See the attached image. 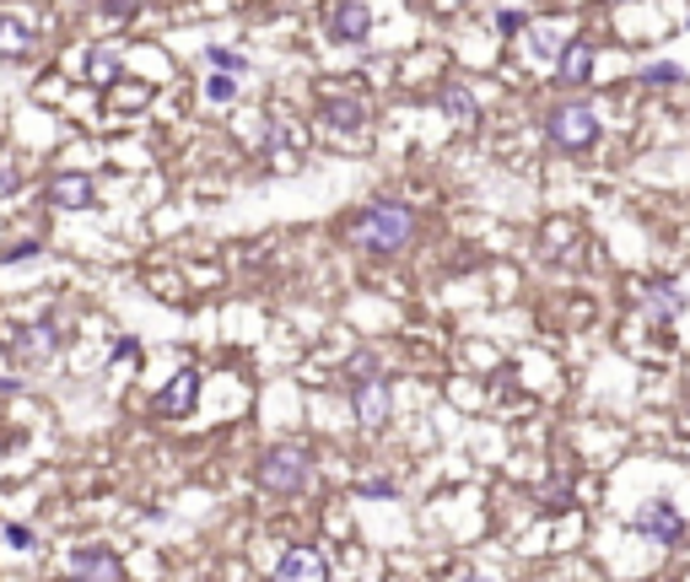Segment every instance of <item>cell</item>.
<instances>
[{"mask_svg":"<svg viewBox=\"0 0 690 582\" xmlns=\"http://www.w3.org/2000/svg\"><path fill=\"white\" fill-rule=\"evenodd\" d=\"M415 211L405 200H367L351 222H346V243L362 249V254H405L415 243Z\"/></svg>","mask_w":690,"mask_h":582,"instance_id":"1","label":"cell"},{"mask_svg":"<svg viewBox=\"0 0 690 582\" xmlns=\"http://www.w3.org/2000/svg\"><path fill=\"white\" fill-rule=\"evenodd\" d=\"M313 480H318V458L308 442L280 436L271 447H260V458H254V485L265 496H302V491H313Z\"/></svg>","mask_w":690,"mask_h":582,"instance_id":"2","label":"cell"},{"mask_svg":"<svg viewBox=\"0 0 690 582\" xmlns=\"http://www.w3.org/2000/svg\"><path fill=\"white\" fill-rule=\"evenodd\" d=\"M0 334H5V351L11 356H22V362H49L71 334H65V324H60V313H43V318H33V324H16V318H5L0 324Z\"/></svg>","mask_w":690,"mask_h":582,"instance_id":"3","label":"cell"},{"mask_svg":"<svg viewBox=\"0 0 690 582\" xmlns=\"http://www.w3.org/2000/svg\"><path fill=\"white\" fill-rule=\"evenodd\" d=\"M545 136L561 151H588V146H599L604 125H599V114L588 103H555L551 114H545Z\"/></svg>","mask_w":690,"mask_h":582,"instance_id":"4","label":"cell"},{"mask_svg":"<svg viewBox=\"0 0 690 582\" xmlns=\"http://www.w3.org/2000/svg\"><path fill=\"white\" fill-rule=\"evenodd\" d=\"M346 400H351V416L362 432H384L389 416H394V383L378 372V378H362V383H346Z\"/></svg>","mask_w":690,"mask_h":582,"instance_id":"5","label":"cell"},{"mask_svg":"<svg viewBox=\"0 0 690 582\" xmlns=\"http://www.w3.org/2000/svg\"><path fill=\"white\" fill-rule=\"evenodd\" d=\"M200 367H178L162 389H156V400H151V416L156 421H189L195 416V405H200Z\"/></svg>","mask_w":690,"mask_h":582,"instance_id":"6","label":"cell"},{"mask_svg":"<svg viewBox=\"0 0 690 582\" xmlns=\"http://www.w3.org/2000/svg\"><path fill=\"white\" fill-rule=\"evenodd\" d=\"M631 534H642V540H653V545H675V540H686V518H680L669 502H642V507L631 513Z\"/></svg>","mask_w":690,"mask_h":582,"instance_id":"7","label":"cell"},{"mask_svg":"<svg viewBox=\"0 0 690 582\" xmlns=\"http://www.w3.org/2000/svg\"><path fill=\"white\" fill-rule=\"evenodd\" d=\"M43 205H54V211L76 216V211L98 205V184H92L87 173H54V178L43 184Z\"/></svg>","mask_w":690,"mask_h":582,"instance_id":"8","label":"cell"},{"mask_svg":"<svg viewBox=\"0 0 690 582\" xmlns=\"http://www.w3.org/2000/svg\"><path fill=\"white\" fill-rule=\"evenodd\" d=\"M71 572H76V582H125V561L109 545H76Z\"/></svg>","mask_w":690,"mask_h":582,"instance_id":"9","label":"cell"},{"mask_svg":"<svg viewBox=\"0 0 690 582\" xmlns=\"http://www.w3.org/2000/svg\"><path fill=\"white\" fill-rule=\"evenodd\" d=\"M271 582H329V561L318 545H291V551H280Z\"/></svg>","mask_w":690,"mask_h":582,"instance_id":"10","label":"cell"},{"mask_svg":"<svg viewBox=\"0 0 690 582\" xmlns=\"http://www.w3.org/2000/svg\"><path fill=\"white\" fill-rule=\"evenodd\" d=\"M329 38L346 43V49H362L373 38V5L367 0H340L335 16H329Z\"/></svg>","mask_w":690,"mask_h":582,"instance_id":"11","label":"cell"},{"mask_svg":"<svg viewBox=\"0 0 690 582\" xmlns=\"http://www.w3.org/2000/svg\"><path fill=\"white\" fill-rule=\"evenodd\" d=\"M555 81L561 87H588L593 81V43L588 38H566V49L555 54Z\"/></svg>","mask_w":690,"mask_h":582,"instance_id":"12","label":"cell"},{"mask_svg":"<svg viewBox=\"0 0 690 582\" xmlns=\"http://www.w3.org/2000/svg\"><path fill=\"white\" fill-rule=\"evenodd\" d=\"M437 109H442V119H453L459 130H475V125H480V98H475L464 81H442V87H437Z\"/></svg>","mask_w":690,"mask_h":582,"instance_id":"13","label":"cell"},{"mask_svg":"<svg viewBox=\"0 0 690 582\" xmlns=\"http://www.w3.org/2000/svg\"><path fill=\"white\" fill-rule=\"evenodd\" d=\"M318 119H324L335 136H346V130H362V125H367V103H362L356 92H329L324 109H318Z\"/></svg>","mask_w":690,"mask_h":582,"instance_id":"14","label":"cell"},{"mask_svg":"<svg viewBox=\"0 0 690 582\" xmlns=\"http://www.w3.org/2000/svg\"><path fill=\"white\" fill-rule=\"evenodd\" d=\"M81 76H87V87L114 92V87H120V76H125V65H120V54H114L109 43H98V49H87V54H81Z\"/></svg>","mask_w":690,"mask_h":582,"instance_id":"15","label":"cell"},{"mask_svg":"<svg viewBox=\"0 0 690 582\" xmlns=\"http://www.w3.org/2000/svg\"><path fill=\"white\" fill-rule=\"evenodd\" d=\"M33 43H38V33H33L22 16L0 11V60H27V54H33Z\"/></svg>","mask_w":690,"mask_h":582,"instance_id":"16","label":"cell"},{"mask_svg":"<svg viewBox=\"0 0 690 582\" xmlns=\"http://www.w3.org/2000/svg\"><path fill=\"white\" fill-rule=\"evenodd\" d=\"M637 302H642V313H648L653 324H669V318L686 307V302H680V291H675V287H658V281L637 291Z\"/></svg>","mask_w":690,"mask_h":582,"instance_id":"17","label":"cell"},{"mask_svg":"<svg viewBox=\"0 0 690 582\" xmlns=\"http://www.w3.org/2000/svg\"><path fill=\"white\" fill-rule=\"evenodd\" d=\"M378 372H384L378 351H351V356H346V367H340V378H346V383H362V378H378Z\"/></svg>","mask_w":690,"mask_h":582,"instance_id":"18","label":"cell"},{"mask_svg":"<svg viewBox=\"0 0 690 582\" xmlns=\"http://www.w3.org/2000/svg\"><path fill=\"white\" fill-rule=\"evenodd\" d=\"M205 60H211V71H227V76H243V71H249V54L222 49V43H211V49H205Z\"/></svg>","mask_w":690,"mask_h":582,"instance_id":"19","label":"cell"},{"mask_svg":"<svg viewBox=\"0 0 690 582\" xmlns=\"http://www.w3.org/2000/svg\"><path fill=\"white\" fill-rule=\"evenodd\" d=\"M642 81H648V87H680L686 71H680L675 60H653V65H642Z\"/></svg>","mask_w":690,"mask_h":582,"instance_id":"20","label":"cell"},{"mask_svg":"<svg viewBox=\"0 0 690 582\" xmlns=\"http://www.w3.org/2000/svg\"><path fill=\"white\" fill-rule=\"evenodd\" d=\"M529 49H535V60H555L566 49V38L555 27H529Z\"/></svg>","mask_w":690,"mask_h":582,"instance_id":"21","label":"cell"},{"mask_svg":"<svg viewBox=\"0 0 690 582\" xmlns=\"http://www.w3.org/2000/svg\"><path fill=\"white\" fill-rule=\"evenodd\" d=\"M38 254H43V238H16V243L0 249V265H27V260H38Z\"/></svg>","mask_w":690,"mask_h":582,"instance_id":"22","label":"cell"},{"mask_svg":"<svg viewBox=\"0 0 690 582\" xmlns=\"http://www.w3.org/2000/svg\"><path fill=\"white\" fill-rule=\"evenodd\" d=\"M109 367H140V340H136V334H120V340H114Z\"/></svg>","mask_w":690,"mask_h":582,"instance_id":"23","label":"cell"},{"mask_svg":"<svg viewBox=\"0 0 690 582\" xmlns=\"http://www.w3.org/2000/svg\"><path fill=\"white\" fill-rule=\"evenodd\" d=\"M238 98V76H205V103H233Z\"/></svg>","mask_w":690,"mask_h":582,"instance_id":"24","label":"cell"},{"mask_svg":"<svg viewBox=\"0 0 690 582\" xmlns=\"http://www.w3.org/2000/svg\"><path fill=\"white\" fill-rule=\"evenodd\" d=\"M151 87H114V109H146Z\"/></svg>","mask_w":690,"mask_h":582,"instance_id":"25","label":"cell"},{"mask_svg":"<svg viewBox=\"0 0 690 582\" xmlns=\"http://www.w3.org/2000/svg\"><path fill=\"white\" fill-rule=\"evenodd\" d=\"M0 540H5L11 551H33V529H27V523H5V529H0Z\"/></svg>","mask_w":690,"mask_h":582,"instance_id":"26","label":"cell"},{"mask_svg":"<svg viewBox=\"0 0 690 582\" xmlns=\"http://www.w3.org/2000/svg\"><path fill=\"white\" fill-rule=\"evenodd\" d=\"M22 189V173H16V162H0V200H11Z\"/></svg>","mask_w":690,"mask_h":582,"instance_id":"27","label":"cell"},{"mask_svg":"<svg viewBox=\"0 0 690 582\" xmlns=\"http://www.w3.org/2000/svg\"><path fill=\"white\" fill-rule=\"evenodd\" d=\"M497 27H502V33H524L529 16H524V11H497Z\"/></svg>","mask_w":690,"mask_h":582,"instance_id":"28","label":"cell"},{"mask_svg":"<svg viewBox=\"0 0 690 582\" xmlns=\"http://www.w3.org/2000/svg\"><path fill=\"white\" fill-rule=\"evenodd\" d=\"M362 496H394V480H367Z\"/></svg>","mask_w":690,"mask_h":582,"instance_id":"29","label":"cell"},{"mask_svg":"<svg viewBox=\"0 0 690 582\" xmlns=\"http://www.w3.org/2000/svg\"><path fill=\"white\" fill-rule=\"evenodd\" d=\"M453 582H497V578H486V572H464V578H453Z\"/></svg>","mask_w":690,"mask_h":582,"instance_id":"30","label":"cell"}]
</instances>
